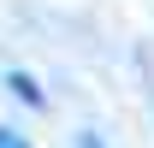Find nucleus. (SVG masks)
Wrapping results in <instances>:
<instances>
[{"mask_svg":"<svg viewBox=\"0 0 154 148\" xmlns=\"http://www.w3.org/2000/svg\"><path fill=\"white\" fill-rule=\"evenodd\" d=\"M83 148H101V142H95V136H89V142H83Z\"/></svg>","mask_w":154,"mask_h":148,"instance_id":"obj_3","label":"nucleus"},{"mask_svg":"<svg viewBox=\"0 0 154 148\" xmlns=\"http://www.w3.org/2000/svg\"><path fill=\"white\" fill-rule=\"evenodd\" d=\"M12 89H18L24 101H30V107H42V89H36V83H30V77H24V71H12Z\"/></svg>","mask_w":154,"mask_h":148,"instance_id":"obj_1","label":"nucleus"},{"mask_svg":"<svg viewBox=\"0 0 154 148\" xmlns=\"http://www.w3.org/2000/svg\"><path fill=\"white\" fill-rule=\"evenodd\" d=\"M0 148H30V142H24L18 130H0Z\"/></svg>","mask_w":154,"mask_h":148,"instance_id":"obj_2","label":"nucleus"}]
</instances>
